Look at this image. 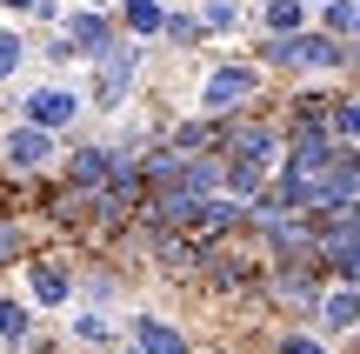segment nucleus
<instances>
[{"instance_id":"20e7f679","label":"nucleus","mask_w":360,"mask_h":354,"mask_svg":"<svg viewBox=\"0 0 360 354\" xmlns=\"http://www.w3.org/2000/svg\"><path fill=\"white\" fill-rule=\"evenodd\" d=\"M20 281H27L34 315H74V308H80V267L60 261V254H27Z\"/></svg>"},{"instance_id":"1a4fd4ad","label":"nucleus","mask_w":360,"mask_h":354,"mask_svg":"<svg viewBox=\"0 0 360 354\" xmlns=\"http://www.w3.org/2000/svg\"><path fill=\"white\" fill-rule=\"evenodd\" d=\"M307 328L327 334V341H354L360 334V288L354 281H327L321 301H314V315H307Z\"/></svg>"},{"instance_id":"2eb2a0df","label":"nucleus","mask_w":360,"mask_h":354,"mask_svg":"<svg viewBox=\"0 0 360 354\" xmlns=\"http://www.w3.org/2000/svg\"><path fill=\"white\" fill-rule=\"evenodd\" d=\"M120 301H127V267L120 261H87L80 267V308H107L114 315Z\"/></svg>"},{"instance_id":"f257e3e1","label":"nucleus","mask_w":360,"mask_h":354,"mask_svg":"<svg viewBox=\"0 0 360 354\" xmlns=\"http://www.w3.org/2000/svg\"><path fill=\"white\" fill-rule=\"evenodd\" d=\"M347 53H354V40H334V34H321V27H300V34H260L254 40V61L267 67V74H281V80H347Z\"/></svg>"},{"instance_id":"cd10ccee","label":"nucleus","mask_w":360,"mask_h":354,"mask_svg":"<svg viewBox=\"0 0 360 354\" xmlns=\"http://www.w3.org/2000/svg\"><path fill=\"white\" fill-rule=\"evenodd\" d=\"M60 13H67L60 0H34V20H40V27H60Z\"/></svg>"},{"instance_id":"f8f14e48","label":"nucleus","mask_w":360,"mask_h":354,"mask_svg":"<svg viewBox=\"0 0 360 354\" xmlns=\"http://www.w3.org/2000/svg\"><path fill=\"white\" fill-rule=\"evenodd\" d=\"M114 181V160H107V141L94 134V141H74L60 154V187L67 194H94V187Z\"/></svg>"},{"instance_id":"0eeeda50","label":"nucleus","mask_w":360,"mask_h":354,"mask_svg":"<svg viewBox=\"0 0 360 354\" xmlns=\"http://www.w3.org/2000/svg\"><path fill=\"white\" fill-rule=\"evenodd\" d=\"M20 120H34L47 134H74L87 120V87H74V80H34L20 94Z\"/></svg>"},{"instance_id":"a211bd4d","label":"nucleus","mask_w":360,"mask_h":354,"mask_svg":"<svg viewBox=\"0 0 360 354\" xmlns=\"http://www.w3.org/2000/svg\"><path fill=\"white\" fill-rule=\"evenodd\" d=\"M193 20H200V40H233L247 27V0H193Z\"/></svg>"},{"instance_id":"473e14b6","label":"nucleus","mask_w":360,"mask_h":354,"mask_svg":"<svg viewBox=\"0 0 360 354\" xmlns=\"http://www.w3.org/2000/svg\"><path fill=\"white\" fill-rule=\"evenodd\" d=\"M354 40H360V20H354Z\"/></svg>"},{"instance_id":"9b49d317","label":"nucleus","mask_w":360,"mask_h":354,"mask_svg":"<svg viewBox=\"0 0 360 354\" xmlns=\"http://www.w3.org/2000/svg\"><path fill=\"white\" fill-rule=\"evenodd\" d=\"M120 328H127V341L141 354H193V334L180 328V321H167L160 308H134Z\"/></svg>"},{"instance_id":"c756f323","label":"nucleus","mask_w":360,"mask_h":354,"mask_svg":"<svg viewBox=\"0 0 360 354\" xmlns=\"http://www.w3.org/2000/svg\"><path fill=\"white\" fill-rule=\"evenodd\" d=\"M80 7H101V13H114V7H120V0H80Z\"/></svg>"},{"instance_id":"2f4dec72","label":"nucleus","mask_w":360,"mask_h":354,"mask_svg":"<svg viewBox=\"0 0 360 354\" xmlns=\"http://www.w3.org/2000/svg\"><path fill=\"white\" fill-rule=\"evenodd\" d=\"M114 354H141V348H134V341H120V348H114Z\"/></svg>"},{"instance_id":"7ed1b4c3","label":"nucleus","mask_w":360,"mask_h":354,"mask_svg":"<svg viewBox=\"0 0 360 354\" xmlns=\"http://www.w3.org/2000/svg\"><path fill=\"white\" fill-rule=\"evenodd\" d=\"M141 74H147V47H141V40H120L107 61H94L87 107H94V114H120V107L134 101V87H141Z\"/></svg>"},{"instance_id":"39448f33","label":"nucleus","mask_w":360,"mask_h":354,"mask_svg":"<svg viewBox=\"0 0 360 354\" xmlns=\"http://www.w3.org/2000/svg\"><path fill=\"white\" fill-rule=\"evenodd\" d=\"M321 288H327L321 261L267 267V274H260V308H274V315H287V321H307V315H314V301H321Z\"/></svg>"},{"instance_id":"a878e982","label":"nucleus","mask_w":360,"mask_h":354,"mask_svg":"<svg viewBox=\"0 0 360 354\" xmlns=\"http://www.w3.org/2000/svg\"><path fill=\"white\" fill-rule=\"evenodd\" d=\"M20 67H27V34L0 20V87H7V80L20 74Z\"/></svg>"},{"instance_id":"c85d7f7f","label":"nucleus","mask_w":360,"mask_h":354,"mask_svg":"<svg viewBox=\"0 0 360 354\" xmlns=\"http://www.w3.org/2000/svg\"><path fill=\"white\" fill-rule=\"evenodd\" d=\"M7 13H34V0H0V20H7Z\"/></svg>"},{"instance_id":"412c9836","label":"nucleus","mask_w":360,"mask_h":354,"mask_svg":"<svg viewBox=\"0 0 360 354\" xmlns=\"http://www.w3.org/2000/svg\"><path fill=\"white\" fill-rule=\"evenodd\" d=\"M154 47H167V53L207 47V40H200V20H193V7H167V20H160V40H154Z\"/></svg>"},{"instance_id":"4468645a","label":"nucleus","mask_w":360,"mask_h":354,"mask_svg":"<svg viewBox=\"0 0 360 354\" xmlns=\"http://www.w3.org/2000/svg\"><path fill=\"white\" fill-rule=\"evenodd\" d=\"M34 341H40L34 301H27V294H13V288H0V348H7V354H27Z\"/></svg>"},{"instance_id":"7c9ffc66","label":"nucleus","mask_w":360,"mask_h":354,"mask_svg":"<svg viewBox=\"0 0 360 354\" xmlns=\"http://www.w3.org/2000/svg\"><path fill=\"white\" fill-rule=\"evenodd\" d=\"M347 221H354V234H360V201H354V208H347Z\"/></svg>"},{"instance_id":"393cba45","label":"nucleus","mask_w":360,"mask_h":354,"mask_svg":"<svg viewBox=\"0 0 360 354\" xmlns=\"http://www.w3.org/2000/svg\"><path fill=\"white\" fill-rule=\"evenodd\" d=\"M334 134L347 147H360V87H347V80L334 87Z\"/></svg>"},{"instance_id":"72a5a7b5","label":"nucleus","mask_w":360,"mask_h":354,"mask_svg":"<svg viewBox=\"0 0 360 354\" xmlns=\"http://www.w3.org/2000/svg\"><path fill=\"white\" fill-rule=\"evenodd\" d=\"M354 341H360V334H354Z\"/></svg>"},{"instance_id":"aec40b11","label":"nucleus","mask_w":360,"mask_h":354,"mask_svg":"<svg viewBox=\"0 0 360 354\" xmlns=\"http://www.w3.org/2000/svg\"><path fill=\"white\" fill-rule=\"evenodd\" d=\"M254 20L260 34H300V27H314V0H260Z\"/></svg>"},{"instance_id":"4be33fe9","label":"nucleus","mask_w":360,"mask_h":354,"mask_svg":"<svg viewBox=\"0 0 360 354\" xmlns=\"http://www.w3.org/2000/svg\"><path fill=\"white\" fill-rule=\"evenodd\" d=\"M27 254H34V227H27V214H0V274H13Z\"/></svg>"},{"instance_id":"6e6552de","label":"nucleus","mask_w":360,"mask_h":354,"mask_svg":"<svg viewBox=\"0 0 360 354\" xmlns=\"http://www.w3.org/2000/svg\"><path fill=\"white\" fill-rule=\"evenodd\" d=\"M60 34L74 40V53H80V67H94V61H107V53L120 47V20L114 13H101V7H67L60 13Z\"/></svg>"},{"instance_id":"423d86ee","label":"nucleus","mask_w":360,"mask_h":354,"mask_svg":"<svg viewBox=\"0 0 360 354\" xmlns=\"http://www.w3.org/2000/svg\"><path fill=\"white\" fill-rule=\"evenodd\" d=\"M60 134H47V127H34V120H0V167L7 174H20V181H34V174H47V167H60Z\"/></svg>"},{"instance_id":"b1692460","label":"nucleus","mask_w":360,"mask_h":354,"mask_svg":"<svg viewBox=\"0 0 360 354\" xmlns=\"http://www.w3.org/2000/svg\"><path fill=\"white\" fill-rule=\"evenodd\" d=\"M354 20H360V0H314V27L334 40H354Z\"/></svg>"},{"instance_id":"f03ea898","label":"nucleus","mask_w":360,"mask_h":354,"mask_svg":"<svg viewBox=\"0 0 360 354\" xmlns=\"http://www.w3.org/2000/svg\"><path fill=\"white\" fill-rule=\"evenodd\" d=\"M267 101V67L254 53H227V61H207L200 67V87H193V114H247V107Z\"/></svg>"},{"instance_id":"bb28decb","label":"nucleus","mask_w":360,"mask_h":354,"mask_svg":"<svg viewBox=\"0 0 360 354\" xmlns=\"http://www.w3.org/2000/svg\"><path fill=\"white\" fill-rule=\"evenodd\" d=\"M40 61H47V67H60V74H67V67H80V53H74V40H67L60 27H53V34L40 40Z\"/></svg>"},{"instance_id":"ddd939ff","label":"nucleus","mask_w":360,"mask_h":354,"mask_svg":"<svg viewBox=\"0 0 360 354\" xmlns=\"http://www.w3.org/2000/svg\"><path fill=\"white\" fill-rule=\"evenodd\" d=\"M227 134H233V114H227V120L187 114V120H167V134H160V141H167L174 154H220V160H227Z\"/></svg>"},{"instance_id":"6ab92c4d","label":"nucleus","mask_w":360,"mask_h":354,"mask_svg":"<svg viewBox=\"0 0 360 354\" xmlns=\"http://www.w3.org/2000/svg\"><path fill=\"white\" fill-rule=\"evenodd\" d=\"M260 354H340V341L314 334L307 321H281V328H267V348Z\"/></svg>"},{"instance_id":"f3484780","label":"nucleus","mask_w":360,"mask_h":354,"mask_svg":"<svg viewBox=\"0 0 360 354\" xmlns=\"http://www.w3.org/2000/svg\"><path fill=\"white\" fill-rule=\"evenodd\" d=\"M114 20H120V34H127V40L154 47V40H160V20H167V0H120Z\"/></svg>"},{"instance_id":"5701e85b","label":"nucleus","mask_w":360,"mask_h":354,"mask_svg":"<svg viewBox=\"0 0 360 354\" xmlns=\"http://www.w3.org/2000/svg\"><path fill=\"white\" fill-rule=\"evenodd\" d=\"M267 181H274L267 167H247V160H220V194H233V201H254Z\"/></svg>"},{"instance_id":"9d476101","label":"nucleus","mask_w":360,"mask_h":354,"mask_svg":"<svg viewBox=\"0 0 360 354\" xmlns=\"http://www.w3.org/2000/svg\"><path fill=\"white\" fill-rule=\"evenodd\" d=\"M60 341L80 348V354H114L127 341V328H120V315H107V308H74V315L60 321Z\"/></svg>"},{"instance_id":"dca6fc26","label":"nucleus","mask_w":360,"mask_h":354,"mask_svg":"<svg viewBox=\"0 0 360 354\" xmlns=\"http://www.w3.org/2000/svg\"><path fill=\"white\" fill-rule=\"evenodd\" d=\"M187 234L193 241H240V201H233V194H207Z\"/></svg>"}]
</instances>
